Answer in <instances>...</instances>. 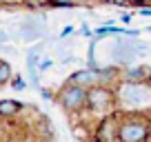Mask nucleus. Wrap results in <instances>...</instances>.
Returning a JSON list of instances; mask_svg holds the SVG:
<instances>
[{"label": "nucleus", "instance_id": "obj_1", "mask_svg": "<svg viewBox=\"0 0 151 142\" xmlns=\"http://www.w3.org/2000/svg\"><path fill=\"white\" fill-rule=\"evenodd\" d=\"M149 138V113L145 111H120L118 142H140Z\"/></svg>", "mask_w": 151, "mask_h": 142}, {"label": "nucleus", "instance_id": "obj_2", "mask_svg": "<svg viewBox=\"0 0 151 142\" xmlns=\"http://www.w3.org/2000/svg\"><path fill=\"white\" fill-rule=\"evenodd\" d=\"M116 95H118V104L131 107L133 111L145 109L151 104V85L149 82H127L118 80L116 82Z\"/></svg>", "mask_w": 151, "mask_h": 142}, {"label": "nucleus", "instance_id": "obj_3", "mask_svg": "<svg viewBox=\"0 0 151 142\" xmlns=\"http://www.w3.org/2000/svg\"><path fill=\"white\" fill-rule=\"evenodd\" d=\"M118 104V95H116V87L113 85H96L87 89V111L93 115H107L116 111Z\"/></svg>", "mask_w": 151, "mask_h": 142}, {"label": "nucleus", "instance_id": "obj_4", "mask_svg": "<svg viewBox=\"0 0 151 142\" xmlns=\"http://www.w3.org/2000/svg\"><path fill=\"white\" fill-rule=\"evenodd\" d=\"M56 102H58V107L69 115L85 113L87 111V89L65 82V85L60 87V91L56 93Z\"/></svg>", "mask_w": 151, "mask_h": 142}, {"label": "nucleus", "instance_id": "obj_5", "mask_svg": "<svg viewBox=\"0 0 151 142\" xmlns=\"http://www.w3.org/2000/svg\"><path fill=\"white\" fill-rule=\"evenodd\" d=\"M149 49L151 47L147 42H140L136 38H118L111 47V58L118 67H127L136 62V58L140 56L138 51H149Z\"/></svg>", "mask_w": 151, "mask_h": 142}, {"label": "nucleus", "instance_id": "obj_6", "mask_svg": "<svg viewBox=\"0 0 151 142\" xmlns=\"http://www.w3.org/2000/svg\"><path fill=\"white\" fill-rule=\"evenodd\" d=\"M118 122H120V111L100 115L93 131H91V142H118Z\"/></svg>", "mask_w": 151, "mask_h": 142}, {"label": "nucleus", "instance_id": "obj_7", "mask_svg": "<svg viewBox=\"0 0 151 142\" xmlns=\"http://www.w3.org/2000/svg\"><path fill=\"white\" fill-rule=\"evenodd\" d=\"M45 31H47V27H45L42 20H38V18H27L18 27V33H20L22 42H38L45 36Z\"/></svg>", "mask_w": 151, "mask_h": 142}, {"label": "nucleus", "instance_id": "obj_8", "mask_svg": "<svg viewBox=\"0 0 151 142\" xmlns=\"http://www.w3.org/2000/svg\"><path fill=\"white\" fill-rule=\"evenodd\" d=\"M149 76H151V69L145 65H127L122 71H120V80H127V82H149Z\"/></svg>", "mask_w": 151, "mask_h": 142}, {"label": "nucleus", "instance_id": "obj_9", "mask_svg": "<svg viewBox=\"0 0 151 142\" xmlns=\"http://www.w3.org/2000/svg\"><path fill=\"white\" fill-rule=\"evenodd\" d=\"M24 104L20 102V100H11V98H5L0 100V115L2 118H14V115H18L20 111H22Z\"/></svg>", "mask_w": 151, "mask_h": 142}, {"label": "nucleus", "instance_id": "obj_10", "mask_svg": "<svg viewBox=\"0 0 151 142\" xmlns=\"http://www.w3.org/2000/svg\"><path fill=\"white\" fill-rule=\"evenodd\" d=\"M11 78H14V69H11V65L5 62V60H0V87L9 85Z\"/></svg>", "mask_w": 151, "mask_h": 142}, {"label": "nucleus", "instance_id": "obj_11", "mask_svg": "<svg viewBox=\"0 0 151 142\" xmlns=\"http://www.w3.org/2000/svg\"><path fill=\"white\" fill-rule=\"evenodd\" d=\"M9 85H11V89H14V91H24V89H27V87H29V82L24 80L22 76H18V73H14V78H11V82H9Z\"/></svg>", "mask_w": 151, "mask_h": 142}, {"label": "nucleus", "instance_id": "obj_12", "mask_svg": "<svg viewBox=\"0 0 151 142\" xmlns=\"http://www.w3.org/2000/svg\"><path fill=\"white\" fill-rule=\"evenodd\" d=\"M98 2H102V5H113V7H120V9H124V7L131 5V0H98Z\"/></svg>", "mask_w": 151, "mask_h": 142}, {"label": "nucleus", "instance_id": "obj_13", "mask_svg": "<svg viewBox=\"0 0 151 142\" xmlns=\"http://www.w3.org/2000/svg\"><path fill=\"white\" fill-rule=\"evenodd\" d=\"M80 33L85 36V38H93V31L89 29V24H82V27H80Z\"/></svg>", "mask_w": 151, "mask_h": 142}, {"label": "nucleus", "instance_id": "obj_14", "mask_svg": "<svg viewBox=\"0 0 151 142\" xmlns=\"http://www.w3.org/2000/svg\"><path fill=\"white\" fill-rule=\"evenodd\" d=\"M131 14H127V11H124V14H120V22H122V24H131Z\"/></svg>", "mask_w": 151, "mask_h": 142}, {"label": "nucleus", "instance_id": "obj_15", "mask_svg": "<svg viewBox=\"0 0 151 142\" xmlns=\"http://www.w3.org/2000/svg\"><path fill=\"white\" fill-rule=\"evenodd\" d=\"M138 16H151V7H138Z\"/></svg>", "mask_w": 151, "mask_h": 142}, {"label": "nucleus", "instance_id": "obj_16", "mask_svg": "<svg viewBox=\"0 0 151 142\" xmlns=\"http://www.w3.org/2000/svg\"><path fill=\"white\" fill-rule=\"evenodd\" d=\"M71 33H73V27H65L60 31V38H67V36H71Z\"/></svg>", "mask_w": 151, "mask_h": 142}, {"label": "nucleus", "instance_id": "obj_17", "mask_svg": "<svg viewBox=\"0 0 151 142\" xmlns=\"http://www.w3.org/2000/svg\"><path fill=\"white\" fill-rule=\"evenodd\" d=\"M49 67H51V60H42L38 65V71H45V69H49Z\"/></svg>", "mask_w": 151, "mask_h": 142}, {"label": "nucleus", "instance_id": "obj_18", "mask_svg": "<svg viewBox=\"0 0 151 142\" xmlns=\"http://www.w3.org/2000/svg\"><path fill=\"white\" fill-rule=\"evenodd\" d=\"M7 42H9V36H7V33L0 29V44H7Z\"/></svg>", "mask_w": 151, "mask_h": 142}, {"label": "nucleus", "instance_id": "obj_19", "mask_svg": "<svg viewBox=\"0 0 151 142\" xmlns=\"http://www.w3.org/2000/svg\"><path fill=\"white\" fill-rule=\"evenodd\" d=\"M38 91H40V95H42V98H45V100H51V98H53V95H51V93H49V91H47V89H38Z\"/></svg>", "mask_w": 151, "mask_h": 142}, {"label": "nucleus", "instance_id": "obj_20", "mask_svg": "<svg viewBox=\"0 0 151 142\" xmlns=\"http://www.w3.org/2000/svg\"><path fill=\"white\" fill-rule=\"evenodd\" d=\"M145 2H147V0H131V5L136 7V9H138V7H145Z\"/></svg>", "mask_w": 151, "mask_h": 142}, {"label": "nucleus", "instance_id": "obj_21", "mask_svg": "<svg viewBox=\"0 0 151 142\" xmlns=\"http://www.w3.org/2000/svg\"><path fill=\"white\" fill-rule=\"evenodd\" d=\"M149 138H151V111H149Z\"/></svg>", "mask_w": 151, "mask_h": 142}, {"label": "nucleus", "instance_id": "obj_22", "mask_svg": "<svg viewBox=\"0 0 151 142\" xmlns=\"http://www.w3.org/2000/svg\"><path fill=\"white\" fill-rule=\"evenodd\" d=\"M78 2H85L87 5V2H98V0H78Z\"/></svg>", "mask_w": 151, "mask_h": 142}, {"label": "nucleus", "instance_id": "obj_23", "mask_svg": "<svg viewBox=\"0 0 151 142\" xmlns=\"http://www.w3.org/2000/svg\"><path fill=\"white\" fill-rule=\"evenodd\" d=\"M140 142H151V138H147V140H140Z\"/></svg>", "mask_w": 151, "mask_h": 142}, {"label": "nucleus", "instance_id": "obj_24", "mask_svg": "<svg viewBox=\"0 0 151 142\" xmlns=\"http://www.w3.org/2000/svg\"><path fill=\"white\" fill-rule=\"evenodd\" d=\"M40 2H47V5H49V0H40Z\"/></svg>", "mask_w": 151, "mask_h": 142}]
</instances>
